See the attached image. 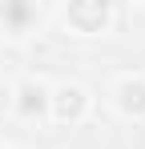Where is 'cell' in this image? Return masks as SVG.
Returning <instances> with one entry per match:
<instances>
[{
	"instance_id": "cell-1",
	"label": "cell",
	"mask_w": 145,
	"mask_h": 149,
	"mask_svg": "<svg viewBox=\"0 0 145 149\" xmlns=\"http://www.w3.org/2000/svg\"><path fill=\"white\" fill-rule=\"evenodd\" d=\"M89 109H93V97H89V89L77 85V81H65V85L48 89V117H52L56 125H77V121H85Z\"/></svg>"
},
{
	"instance_id": "cell-2",
	"label": "cell",
	"mask_w": 145,
	"mask_h": 149,
	"mask_svg": "<svg viewBox=\"0 0 145 149\" xmlns=\"http://www.w3.org/2000/svg\"><path fill=\"white\" fill-rule=\"evenodd\" d=\"M61 16H65V24L72 32L93 36V32H101V28L113 20V4H105V0H77V4H65L61 8Z\"/></svg>"
},
{
	"instance_id": "cell-3",
	"label": "cell",
	"mask_w": 145,
	"mask_h": 149,
	"mask_svg": "<svg viewBox=\"0 0 145 149\" xmlns=\"http://www.w3.org/2000/svg\"><path fill=\"white\" fill-rule=\"evenodd\" d=\"M109 97L117 105L121 117H133V121H141L145 117V77L141 73H125L113 81V89H109Z\"/></svg>"
},
{
	"instance_id": "cell-4",
	"label": "cell",
	"mask_w": 145,
	"mask_h": 149,
	"mask_svg": "<svg viewBox=\"0 0 145 149\" xmlns=\"http://www.w3.org/2000/svg\"><path fill=\"white\" fill-rule=\"evenodd\" d=\"M12 109L28 117V121H36V117H48V85L45 81H20V85H12Z\"/></svg>"
},
{
	"instance_id": "cell-5",
	"label": "cell",
	"mask_w": 145,
	"mask_h": 149,
	"mask_svg": "<svg viewBox=\"0 0 145 149\" xmlns=\"http://www.w3.org/2000/svg\"><path fill=\"white\" fill-rule=\"evenodd\" d=\"M40 24V8L28 4V0H4L0 4V28L12 32V36H24Z\"/></svg>"
},
{
	"instance_id": "cell-6",
	"label": "cell",
	"mask_w": 145,
	"mask_h": 149,
	"mask_svg": "<svg viewBox=\"0 0 145 149\" xmlns=\"http://www.w3.org/2000/svg\"><path fill=\"white\" fill-rule=\"evenodd\" d=\"M8 109H12V85H4V81H0V117H4Z\"/></svg>"
}]
</instances>
